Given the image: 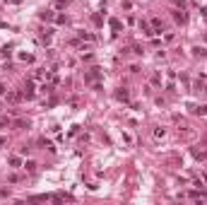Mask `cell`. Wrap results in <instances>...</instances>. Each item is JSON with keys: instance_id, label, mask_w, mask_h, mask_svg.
I'll return each instance as SVG.
<instances>
[{"instance_id": "6da1fadb", "label": "cell", "mask_w": 207, "mask_h": 205, "mask_svg": "<svg viewBox=\"0 0 207 205\" xmlns=\"http://www.w3.org/2000/svg\"><path fill=\"white\" fill-rule=\"evenodd\" d=\"M173 17H176V22H185V12H178V10H176Z\"/></svg>"}, {"instance_id": "7a4b0ae2", "label": "cell", "mask_w": 207, "mask_h": 205, "mask_svg": "<svg viewBox=\"0 0 207 205\" xmlns=\"http://www.w3.org/2000/svg\"><path fill=\"white\" fill-rule=\"evenodd\" d=\"M116 99H123V102H125V99H128V92H125V89H123V92H116Z\"/></svg>"}, {"instance_id": "3957f363", "label": "cell", "mask_w": 207, "mask_h": 205, "mask_svg": "<svg viewBox=\"0 0 207 205\" xmlns=\"http://www.w3.org/2000/svg\"><path fill=\"white\" fill-rule=\"evenodd\" d=\"M195 111H198V113H202V116H205V113H207V106H198V109H195Z\"/></svg>"}, {"instance_id": "277c9868", "label": "cell", "mask_w": 207, "mask_h": 205, "mask_svg": "<svg viewBox=\"0 0 207 205\" xmlns=\"http://www.w3.org/2000/svg\"><path fill=\"white\" fill-rule=\"evenodd\" d=\"M0 145H5V137H0Z\"/></svg>"}]
</instances>
